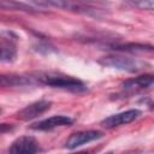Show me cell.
Returning <instances> with one entry per match:
<instances>
[{"mask_svg": "<svg viewBox=\"0 0 154 154\" xmlns=\"http://www.w3.org/2000/svg\"><path fill=\"white\" fill-rule=\"evenodd\" d=\"M1 83L2 85H24V84H29L30 79L23 76H2Z\"/></svg>", "mask_w": 154, "mask_h": 154, "instance_id": "obj_10", "label": "cell"}, {"mask_svg": "<svg viewBox=\"0 0 154 154\" xmlns=\"http://www.w3.org/2000/svg\"><path fill=\"white\" fill-rule=\"evenodd\" d=\"M141 116V111L138 109H128L117 114H113L106 119L102 120L101 125L106 129H112L119 125H124V124H129L131 122H134L135 119H137Z\"/></svg>", "mask_w": 154, "mask_h": 154, "instance_id": "obj_4", "label": "cell"}, {"mask_svg": "<svg viewBox=\"0 0 154 154\" xmlns=\"http://www.w3.org/2000/svg\"><path fill=\"white\" fill-rule=\"evenodd\" d=\"M72 122H73V119L67 116H53L51 118H47V119H43L41 122L32 124L30 128L35 129V130H52L58 126L70 125V124H72Z\"/></svg>", "mask_w": 154, "mask_h": 154, "instance_id": "obj_7", "label": "cell"}, {"mask_svg": "<svg viewBox=\"0 0 154 154\" xmlns=\"http://www.w3.org/2000/svg\"><path fill=\"white\" fill-rule=\"evenodd\" d=\"M131 5L136 6V7H141V8H146V10H154V1H132L130 2Z\"/></svg>", "mask_w": 154, "mask_h": 154, "instance_id": "obj_11", "label": "cell"}, {"mask_svg": "<svg viewBox=\"0 0 154 154\" xmlns=\"http://www.w3.org/2000/svg\"><path fill=\"white\" fill-rule=\"evenodd\" d=\"M106 154H112V153H106Z\"/></svg>", "mask_w": 154, "mask_h": 154, "instance_id": "obj_13", "label": "cell"}, {"mask_svg": "<svg viewBox=\"0 0 154 154\" xmlns=\"http://www.w3.org/2000/svg\"><path fill=\"white\" fill-rule=\"evenodd\" d=\"M37 81L42 84L51 85L54 88H61L67 89L72 91H83L87 89V87L77 78L63 76V75H54V73H43L37 76Z\"/></svg>", "mask_w": 154, "mask_h": 154, "instance_id": "obj_1", "label": "cell"}, {"mask_svg": "<svg viewBox=\"0 0 154 154\" xmlns=\"http://www.w3.org/2000/svg\"><path fill=\"white\" fill-rule=\"evenodd\" d=\"M99 63L102 64L103 66H108V67L126 71V72H137L144 67V64L141 63L138 59L129 58V57H120V55L105 57Z\"/></svg>", "mask_w": 154, "mask_h": 154, "instance_id": "obj_2", "label": "cell"}, {"mask_svg": "<svg viewBox=\"0 0 154 154\" xmlns=\"http://www.w3.org/2000/svg\"><path fill=\"white\" fill-rule=\"evenodd\" d=\"M75 154H87V153H84V152H79V153H75Z\"/></svg>", "mask_w": 154, "mask_h": 154, "instance_id": "obj_12", "label": "cell"}, {"mask_svg": "<svg viewBox=\"0 0 154 154\" xmlns=\"http://www.w3.org/2000/svg\"><path fill=\"white\" fill-rule=\"evenodd\" d=\"M154 84V75H142L131 79H126L122 83V87L125 89H142L148 88Z\"/></svg>", "mask_w": 154, "mask_h": 154, "instance_id": "obj_8", "label": "cell"}, {"mask_svg": "<svg viewBox=\"0 0 154 154\" xmlns=\"http://www.w3.org/2000/svg\"><path fill=\"white\" fill-rule=\"evenodd\" d=\"M38 152V142L31 136H20L12 142L7 154H36Z\"/></svg>", "mask_w": 154, "mask_h": 154, "instance_id": "obj_3", "label": "cell"}, {"mask_svg": "<svg viewBox=\"0 0 154 154\" xmlns=\"http://www.w3.org/2000/svg\"><path fill=\"white\" fill-rule=\"evenodd\" d=\"M49 107H51L49 101L40 100V101H36V102H32V103L25 106L23 109H20L17 113V117L22 120H30V119H34V118L41 116L42 113H45L47 109H49Z\"/></svg>", "mask_w": 154, "mask_h": 154, "instance_id": "obj_6", "label": "cell"}, {"mask_svg": "<svg viewBox=\"0 0 154 154\" xmlns=\"http://www.w3.org/2000/svg\"><path fill=\"white\" fill-rule=\"evenodd\" d=\"M17 55L16 46L11 40H6V37L1 38V60L2 61H13Z\"/></svg>", "mask_w": 154, "mask_h": 154, "instance_id": "obj_9", "label": "cell"}, {"mask_svg": "<svg viewBox=\"0 0 154 154\" xmlns=\"http://www.w3.org/2000/svg\"><path fill=\"white\" fill-rule=\"evenodd\" d=\"M102 137V132L97 130H87V131H78L72 134L65 142V148L75 149L82 144H85L88 142L95 141L97 138Z\"/></svg>", "mask_w": 154, "mask_h": 154, "instance_id": "obj_5", "label": "cell"}]
</instances>
